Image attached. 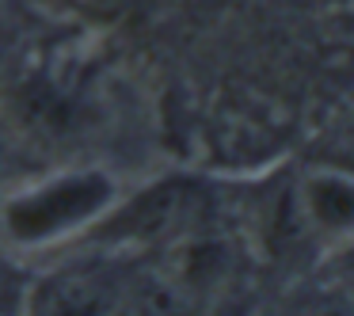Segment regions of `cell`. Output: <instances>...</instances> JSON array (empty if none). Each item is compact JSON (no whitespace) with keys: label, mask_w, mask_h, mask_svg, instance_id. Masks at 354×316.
<instances>
[{"label":"cell","mask_w":354,"mask_h":316,"mask_svg":"<svg viewBox=\"0 0 354 316\" xmlns=\"http://www.w3.org/2000/svg\"><path fill=\"white\" fill-rule=\"evenodd\" d=\"M111 202H115V183L107 171H73V176L46 179V183L8 198L0 221L16 244L35 248L62 240L65 232L95 221Z\"/></svg>","instance_id":"6da1fadb"},{"label":"cell","mask_w":354,"mask_h":316,"mask_svg":"<svg viewBox=\"0 0 354 316\" xmlns=\"http://www.w3.org/2000/svg\"><path fill=\"white\" fill-rule=\"evenodd\" d=\"M115 286L100 270H73L42 286L35 316H111Z\"/></svg>","instance_id":"7a4b0ae2"},{"label":"cell","mask_w":354,"mask_h":316,"mask_svg":"<svg viewBox=\"0 0 354 316\" xmlns=\"http://www.w3.org/2000/svg\"><path fill=\"white\" fill-rule=\"evenodd\" d=\"M305 217L320 232H354V176L313 171L305 179Z\"/></svg>","instance_id":"3957f363"},{"label":"cell","mask_w":354,"mask_h":316,"mask_svg":"<svg viewBox=\"0 0 354 316\" xmlns=\"http://www.w3.org/2000/svg\"><path fill=\"white\" fill-rule=\"evenodd\" d=\"M183 202L187 198L179 191H153L133 206V214L126 210V217L118 225H126L130 236H160L164 229H171L183 217Z\"/></svg>","instance_id":"277c9868"},{"label":"cell","mask_w":354,"mask_h":316,"mask_svg":"<svg viewBox=\"0 0 354 316\" xmlns=\"http://www.w3.org/2000/svg\"><path fill=\"white\" fill-rule=\"evenodd\" d=\"M0 164H4V149H0Z\"/></svg>","instance_id":"5b68a950"}]
</instances>
